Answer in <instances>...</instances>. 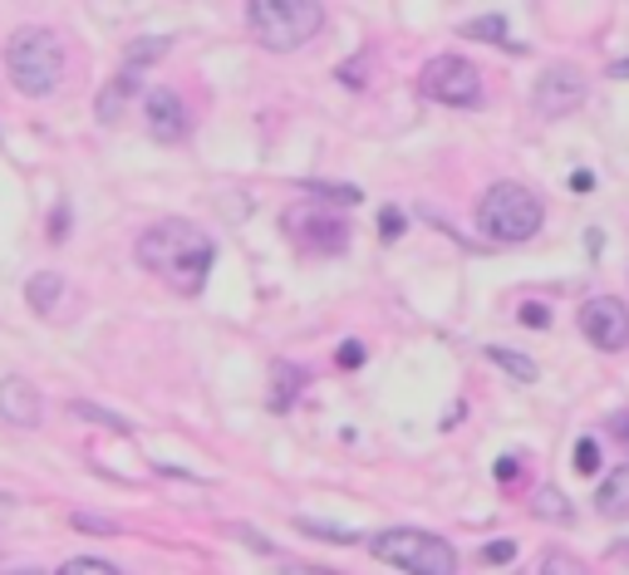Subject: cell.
I'll use <instances>...</instances> for the list:
<instances>
[{"label": "cell", "instance_id": "obj_7", "mask_svg": "<svg viewBox=\"0 0 629 575\" xmlns=\"http://www.w3.org/2000/svg\"><path fill=\"white\" fill-rule=\"evenodd\" d=\"M585 94H590V80L575 64H550V70H541V80L531 84V109H536L541 119H566V113H575L580 104H585Z\"/></svg>", "mask_w": 629, "mask_h": 575}, {"label": "cell", "instance_id": "obj_1", "mask_svg": "<svg viewBox=\"0 0 629 575\" xmlns=\"http://www.w3.org/2000/svg\"><path fill=\"white\" fill-rule=\"evenodd\" d=\"M138 261L143 271H153L163 286H173L177 296H197L212 276V261H216V247L197 221L187 217H163L138 237Z\"/></svg>", "mask_w": 629, "mask_h": 575}, {"label": "cell", "instance_id": "obj_21", "mask_svg": "<svg viewBox=\"0 0 629 575\" xmlns=\"http://www.w3.org/2000/svg\"><path fill=\"white\" fill-rule=\"evenodd\" d=\"M55 575H118V565L104 561V555H74V561H64Z\"/></svg>", "mask_w": 629, "mask_h": 575}, {"label": "cell", "instance_id": "obj_33", "mask_svg": "<svg viewBox=\"0 0 629 575\" xmlns=\"http://www.w3.org/2000/svg\"><path fill=\"white\" fill-rule=\"evenodd\" d=\"M20 575H39V571H20Z\"/></svg>", "mask_w": 629, "mask_h": 575}, {"label": "cell", "instance_id": "obj_25", "mask_svg": "<svg viewBox=\"0 0 629 575\" xmlns=\"http://www.w3.org/2000/svg\"><path fill=\"white\" fill-rule=\"evenodd\" d=\"M511 555H517V541H487L482 546V561L487 565H507Z\"/></svg>", "mask_w": 629, "mask_h": 575}, {"label": "cell", "instance_id": "obj_32", "mask_svg": "<svg viewBox=\"0 0 629 575\" xmlns=\"http://www.w3.org/2000/svg\"><path fill=\"white\" fill-rule=\"evenodd\" d=\"M615 74H629V60H619V64H615Z\"/></svg>", "mask_w": 629, "mask_h": 575}, {"label": "cell", "instance_id": "obj_2", "mask_svg": "<svg viewBox=\"0 0 629 575\" xmlns=\"http://www.w3.org/2000/svg\"><path fill=\"white\" fill-rule=\"evenodd\" d=\"M5 74L25 99H49L64 80V40L45 25H20L5 40Z\"/></svg>", "mask_w": 629, "mask_h": 575}, {"label": "cell", "instance_id": "obj_15", "mask_svg": "<svg viewBox=\"0 0 629 575\" xmlns=\"http://www.w3.org/2000/svg\"><path fill=\"white\" fill-rule=\"evenodd\" d=\"M531 516H541V522H575V502L556 482H541L531 492Z\"/></svg>", "mask_w": 629, "mask_h": 575}, {"label": "cell", "instance_id": "obj_4", "mask_svg": "<svg viewBox=\"0 0 629 575\" xmlns=\"http://www.w3.org/2000/svg\"><path fill=\"white\" fill-rule=\"evenodd\" d=\"M546 221V202L536 197L521 182H491L477 202V227L487 241H501V247H517V241H531Z\"/></svg>", "mask_w": 629, "mask_h": 575}, {"label": "cell", "instance_id": "obj_22", "mask_svg": "<svg viewBox=\"0 0 629 575\" xmlns=\"http://www.w3.org/2000/svg\"><path fill=\"white\" fill-rule=\"evenodd\" d=\"M163 50H167V40H163V35H153V40H138L133 50H128V64H123V70H128V74H138V70H143V64L163 60Z\"/></svg>", "mask_w": 629, "mask_h": 575}, {"label": "cell", "instance_id": "obj_31", "mask_svg": "<svg viewBox=\"0 0 629 575\" xmlns=\"http://www.w3.org/2000/svg\"><path fill=\"white\" fill-rule=\"evenodd\" d=\"M399 231H403V217H399V212L389 207V212H383V237L393 241V237H399Z\"/></svg>", "mask_w": 629, "mask_h": 575}, {"label": "cell", "instance_id": "obj_27", "mask_svg": "<svg viewBox=\"0 0 629 575\" xmlns=\"http://www.w3.org/2000/svg\"><path fill=\"white\" fill-rule=\"evenodd\" d=\"M609 438L629 447V408H625V414H609Z\"/></svg>", "mask_w": 629, "mask_h": 575}, {"label": "cell", "instance_id": "obj_6", "mask_svg": "<svg viewBox=\"0 0 629 575\" xmlns=\"http://www.w3.org/2000/svg\"><path fill=\"white\" fill-rule=\"evenodd\" d=\"M418 94L442 104V109H482L487 84H482V70L467 55H432L418 74Z\"/></svg>", "mask_w": 629, "mask_h": 575}, {"label": "cell", "instance_id": "obj_8", "mask_svg": "<svg viewBox=\"0 0 629 575\" xmlns=\"http://www.w3.org/2000/svg\"><path fill=\"white\" fill-rule=\"evenodd\" d=\"M575 325H580V335H585V345L605 349V355H619V349L629 345V306L619 296H590L585 306H580Z\"/></svg>", "mask_w": 629, "mask_h": 575}, {"label": "cell", "instance_id": "obj_5", "mask_svg": "<svg viewBox=\"0 0 629 575\" xmlns=\"http://www.w3.org/2000/svg\"><path fill=\"white\" fill-rule=\"evenodd\" d=\"M373 555L403 575H458V551L442 536L418 531V526H389L373 536Z\"/></svg>", "mask_w": 629, "mask_h": 575}, {"label": "cell", "instance_id": "obj_16", "mask_svg": "<svg viewBox=\"0 0 629 575\" xmlns=\"http://www.w3.org/2000/svg\"><path fill=\"white\" fill-rule=\"evenodd\" d=\"M487 359L501 369L507 379H517V384H536V359H526V355H517V349H507V345H487Z\"/></svg>", "mask_w": 629, "mask_h": 575}, {"label": "cell", "instance_id": "obj_10", "mask_svg": "<svg viewBox=\"0 0 629 575\" xmlns=\"http://www.w3.org/2000/svg\"><path fill=\"white\" fill-rule=\"evenodd\" d=\"M0 418H5L10 428H25V433L45 423V398H39V388L29 384L25 374L0 379Z\"/></svg>", "mask_w": 629, "mask_h": 575}, {"label": "cell", "instance_id": "obj_3", "mask_svg": "<svg viewBox=\"0 0 629 575\" xmlns=\"http://www.w3.org/2000/svg\"><path fill=\"white\" fill-rule=\"evenodd\" d=\"M246 25H251L261 50L290 55L324 31V5L320 0H251L246 5Z\"/></svg>", "mask_w": 629, "mask_h": 575}, {"label": "cell", "instance_id": "obj_18", "mask_svg": "<svg viewBox=\"0 0 629 575\" xmlns=\"http://www.w3.org/2000/svg\"><path fill=\"white\" fill-rule=\"evenodd\" d=\"M128 84H133V74H118V80L114 84H108V89H104V99H98V119H104V123H114L118 119V113H123V104H128V94H133V89H128Z\"/></svg>", "mask_w": 629, "mask_h": 575}, {"label": "cell", "instance_id": "obj_29", "mask_svg": "<svg viewBox=\"0 0 629 575\" xmlns=\"http://www.w3.org/2000/svg\"><path fill=\"white\" fill-rule=\"evenodd\" d=\"M359 364H364V349H359V345H354V339H349V345L340 349V369H359Z\"/></svg>", "mask_w": 629, "mask_h": 575}, {"label": "cell", "instance_id": "obj_13", "mask_svg": "<svg viewBox=\"0 0 629 575\" xmlns=\"http://www.w3.org/2000/svg\"><path fill=\"white\" fill-rule=\"evenodd\" d=\"M595 512L600 516H629V463L609 467V477L600 482V492H595Z\"/></svg>", "mask_w": 629, "mask_h": 575}, {"label": "cell", "instance_id": "obj_19", "mask_svg": "<svg viewBox=\"0 0 629 575\" xmlns=\"http://www.w3.org/2000/svg\"><path fill=\"white\" fill-rule=\"evenodd\" d=\"M541 575H590V565L580 561V555L560 551V546H550V551L541 555Z\"/></svg>", "mask_w": 629, "mask_h": 575}, {"label": "cell", "instance_id": "obj_28", "mask_svg": "<svg viewBox=\"0 0 629 575\" xmlns=\"http://www.w3.org/2000/svg\"><path fill=\"white\" fill-rule=\"evenodd\" d=\"M74 526H79V531H114V522H104V516H88V512H79Z\"/></svg>", "mask_w": 629, "mask_h": 575}, {"label": "cell", "instance_id": "obj_23", "mask_svg": "<svg viewBox=\"0 0 629 575\" xmlns=\"http://www.w3.org/2000/svg\"><path fill=\"white\" fill-rule=\"evenodd\" d=\"M575 472L580 477L600 472V443H595V438H580V443H575Z\"/></svg>", "mask_w": 629, "mask_h": 575}, {"label": "cell", "instance_id": "obj_9", "mask_svg": "<svg viewBox=\"0 0 629 575\" xmlns=\"http://www.w3.org/2000/svg\"><path fill=\"white\" fill-rule=\"evenodd\" d=\"M285 231L310 251H344L349 247V221H344L334 207H324V202H300V207H290Z\"/></svg>", "mask_w": 629, "mask_h": 575}, {"label": "cell", "instance_id": "obj_26", "mask_svg": "<svg viewBox=\"0 0 629 575\" xmlns=\"http://www.w3.org/2000/svg\"><path fill=\"white\" fill-rule=\"evenodd\" d=\"M521 325L546 330V325H550V310H546V306H521Z\"/></svg>", "mask_w": 629, "mask_h": 575}, {"label": "cell", "instance_id": "obj_17", "mask_svg": "<svg viewBox=\"0 0 629 575\" xmlns=\"http://www.w3.org/2000/svg\"><path fill=\"white\" fill-rule=\"evenodd\" d=\"M458 35H467V40H497V45H507V50L517 55V45L507 40V15H482V21H467V25H458Z\"/></svg>", "mask_w": 629, "mask_h": 575}, {"label": "cell", "instance_id": "obj_11", "mask_svg": "<svg viewBox=\"0 0 629 575\" xmlns=\"http://www.w3.org/2000/svg\"><path fill=\"white\" fill-rule=\"evenodd\" d=\"M143 119H147V133L157 143H182L187 139V109L173 89H147L143 94Z\"/></svg>", "mask_w": 629, "mask_h": 575}, {"label": "cell", "instance_id": "obj_20", "mask_svg": "<svg viewBox=\"0 0 629 575\" xmlns=\"http://www.w3.org/2000/svg\"><path fill=\"white\" fill-rule=\"evenodd\" d=\"M69 414H79V418H88V423H104V428H114V433H133V423H128V418H118V414H108V408H98V404H88V398H74V404H69Z\"/></svg>", "mask_w": 629, "mask_h": 575}, {"label": "cell", "instance_id": "obj_30", "mask_svg": "<svg viewBox=\"0 0 629 575\" xmlns=\"http://www.w3.org/2000/svg\"><path fill=\"white\" fill-rule=\"evenodd\" d=\"M281 575H344V571H324V565H285Z\"/></svg>", "mask_w": 629, "mask_h": 575}, {"label": "cell", "instance_id": "obj_24", "mask_svg": "<svg viewBox=\"0 0 629 575\" xmlns=\"http://www.w3.org/2000/svg\"><path fill=\"white\" fill-rule=\"evenodd\" d=\"M295 526L310 536H324V541H354V531H344V526H320L314 516H295Z\"/></svg>", "mask_w": 629, "mask_h": 575}, {"label": "cell", "instance_id": "obj_12", "mask_svg": "<svg viewBox=\"0 0 629 575\" xmlns=\"http://www.w3.org/2000/svg\"><path fill=\"white\" fill-rule=\"evenodd\" d=\"M305 379H310V374H305L300 364H290V359H275V364H271V408H275V414H285V408L305 394Z\"/></svg>", "mask_w": 629, "mask_h": 575}, {"label": "cell", "instance_id": "obj_14", "mask_svg": "<svg viewBox=\"0 0 629 575\" xmlns=\"http://www.w3.org/2000/svg\"><path fill=\"white\" fill-rule=\"evenodd\" d=\"M25 300L35 315H55L59 300H64V276H55V271H35L25 286Z\"/></svg>", "mask_w": 629, "mask_h": 575}]
</instances>
